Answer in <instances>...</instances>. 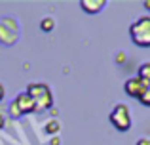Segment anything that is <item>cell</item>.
<instances>
[{
	"instance_id": "11",
	"label": "cell",
	"mask_w": 150,
	"mask_h": 145,
	"mask_svg": "<svg viewBox=\"0 0 150 145\" xmlns=\"http://www.w3.org/2000/svg\"><path fill=\"white\" fill-rule=\"evenodd\" d=\"M141 103L143 105H150V82H148V88H146V92L143 94V96H141Z\"/></svg>"
},
{
	"instance_id": "6",
	"label": "cell",
	"mask_w": 150,
	"mask_h": 145,
	"mask_svg": "<svg viewBox=\"0 0 150 145\" xmlns=\"http://www.w3.org/2000/svg\"><path fill=\"white\" fill-rule=\"evenodd\" d=\"M124 88H125V94H127V96L141 99V96H143V94L146 92V88H148V82L141 80L139 76H133V78H129V80H125Z\"/></svg>"
},
{
	"instance_id": "4",
	"label": "cell",
	"mask_w": 150,
	"mask_h": 145,
	"mask_svg": "<svg viewBox=\"0 0 150 145\" xmlns=\"http://www.w3.org/2000/svg\"><path fill=\"white\" fill-rule=\"evenodd\" d=\"M19 38V25L13 17H2L0 19V44L13 46Z\"/></svg>"
},
{
	"instance_id": "1",
	"label": "cell",
	"mask_w": 150,
	"mask_h": 145,
	"mask_svg": "<svg viewBox=\"0 0 150 145\" xmlns=\"http://www.w3.org/2000/svg\"><path fill=\"white\" fill-rule=\"evenodd\" d=\"M27 94L33 97L34 101V111H48L53 105V94H51L50 86L44 82H34V84L27 86Z\"/></svg>"
},
{
	"instance_id": "8",
	"label": "cell",
	"mask_w": 150,
	"mask_h": 145,
	"mask_svg": "<svg viewBox=\"0 0 150 145\" xmlns=\"http://www.w3.org/2000/svg\"><path fill=\"white\" fill-rule=\"evenodd\" d=\"M40 29L44 31V33H51V31L55 29V19L53 17H44L40 21Z\"/></svg>"
},
{
	"instance_id": "14",
	"label": "cell",
	"mask_w": 150,
	"mask_h": 145,
	"mask_svg": "<svg viewBox=\"0 0 150 145\" xmlns=\"http://www.w3.org/2000/svg\"><path fill=\"white\" fill-rule=\"evenodd\" d=\"M61 143V139L57 138V136H55V138H51V141H50V145H59Z\"/></svg>"
},
{
	"instance_id": "16",
	"label": "cell",
	"mask_w": 150,
	"mask_h": 145,
	"mask_svg": "<svg viewBox=\"0 0 150 145\" xmlns=\"http://www.w3.org/2000/svg\"><path fill=\"white\" fill-rule=\"evenodd\" d=\"M122 61H125V56H124V54H120V56H118V63H122Z\"/></svg>"
},
{
	"instance_id": "5",
	"label": "cell",
	"mask_w": 150,
	"mask_h": 145,
	"mask_svg": "<svg viewBox=\"0 0 150 145\" xmlns=\"http://www.w3.org/2000/svg\"><path fill=\"white\" fill-rule=\"evenodd\" d=\"M33 111H34V101L27 92L17 94L15 99L10 103V115L13 116V119L23 116V115H27V113H33Z\"/></svg>"
},
{
	"instance_id": "17",
	"label": "cell",
	"mask_w": 150,
	"mask_h": 145,
	"mask_svg": "<svg viewBox=\"0 0 150 145\" xmlns=\"http://www.w3.org/2000/svg\"><path fill=\"white\" fill-rule=\"evenodd\" d=\"M4 124H6V122H4V116L0 115V130H2V128H4Z\"/></svg>"
},
{
	"instance_id": "15",
	"label": "cell",
	"mask_w": 150,
	"mask_h": 145,
	"mask_svg": "<svg viewBox=\"0 0 150 145\" xmlns=\"http://www.w3.org/2000/svg\"><path fill=\"white\" fill-rule=\"evenodd\" d=\"M143 6H144V8H146V10L150 11V0H144V2H143Z\"/></svg>"
},
{
	"instance_id": "7",
	"label": "cell",
	"mask_w": 150,
	"mask_h": 145,
	"mask_svg": "<svg viewBox=\"0 0 150 145\" xmlns=\"http://www.w3.org/2000/svg\"><path fill=\"white\" fill-rule=\"evenodd\" d=\"M106 6V0H80V8L86 14H99Z\"/></svg>"
},
{
	"instance_id": "3",
	"label": "cell",
	"mask_w": 150,
	"mask_h": 145,
	"mask_svg": "<svg viewBox=\"0 0 150 145\" xmlns=\"http://www.w3.org/2000/svg\"><path fill=\"white\" fill-rule=\"evenodd\" d=\"M110 124L116 128L118 132H127L131 128L133 120H131V111L125 103H118L116 107L110 111Z\"/></svg>"
},
{
	"instance_id": "12",
	"label": "cell",
	"mask_w": 150,
	"mask_h": 145,
	"mask_svg": "<svg viewBox=\"0 0 150 145\" xmlns=\"http://www.w3.org/2000/svg\"><path fill=\"white\" fill-rule=\"evenodd\" d=\"M135 145H150V138H139Z\"/></svg>"
},
{
	"instance_id": "10",
	"label": "cell",
	"mask_w": 150,
	"mask_h": 145,
	"mask_svg": "<svg viewBox=\"0 0 150 145\" xmlns=\"http://www.w3.org/2000/svg\"><path fill=\"white\" fill-rule=\"evenodd\" d=\"M46 132L48 134H57L59 130H61V124H59V120H50V122H46Z\"/></svg>"
},
{
	"instance_id": "9",
	"label": "cell",
	"mask_w": 150,
	"mask_h": 145,
	"mask_svg": "<svg viewBox=\"0 0 150 145\" xmlns=\"http://www.w3.org/2000/svg\"><path fill=\"white\" fill-rule=\"evenodd\" d=\"M137 76H139L141 80H144V82H150V63H143V65H141Z\"/></svg>"
},
{
	"instance_id": "2",
	"label": "cell",
	"mask_w": 150,
	"mask_h": 145,
	"mask_svg": "<svg viewBox=\"0 0 150 145\" xmlns=\"http://www.w3.org/2000/svg\"><path fill=\"white\" fill-rule=\"evenodd\" d=\"M129 36L139 48H150V15H143L129 27Z\"/></svg>"
},
{
	"instance_id": "13",
	"label": "cell",
	"mask_w": 150,
	"mask_h": 145,
	"mask_svg": "<svg viewBox=\"0 0 150 145\" xmlns=\"http://www.w3.org/2000/svg\"><path fill=\"white\" fill-rule=\"evenodd\" d=\"M6 97V88H4V84H0V101Z\"/></svg>"
}]
</instances>
